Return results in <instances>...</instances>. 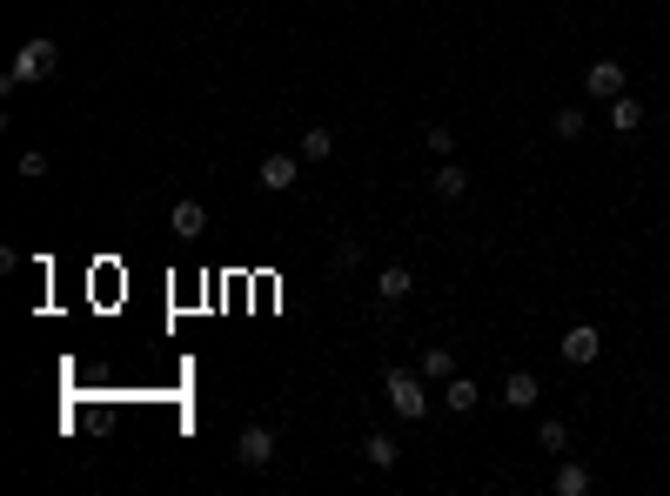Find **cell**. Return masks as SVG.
Segmentation results:
<instances>
[{"label": "cell", "mask_w": 670, "mask_h": 496, "mask_svg": "<svg viewBox=\"0 0 670 496\" xmlns=\"http://www.w3.org/2000/svg\"><path fill=\"white\" fill-rule=\"evenodd\" d=\"M423 376H429V383H449V376H456V349L429 342V349H423Z\"/></svg>", "instance_id": "14"}, {"label": "cell", "mask_w": 670, "mask_h": 496, "mask_svg": "<svg viewBox=\"0 0 670 496\" xmlns=\"http://www.w3.org/2000/svg\"><path fill=\"white\" fill-rule=\"evenodd\" d=\"M376 295H382V302H409V295H416V275H409V262H389V269L376 275Z\"/></svg>", "instance_id": "9"}, {"label": "cell", "mask_w": 670, "mask_h": 496, "mask_svg": "<svg viewBox=\"0 0 670 496\" xmlns=\"http://www.w3.org/2000/svg\"><path fill=\"white\" fill-rule=\"evenodd\" d=\"M423 141H429V148H436V155H449V148H456V128H429Z\"/></svg>", "instance_id": "20"}, {"label": "cell", "mask_w": 670, "mask_h": 496, "mask_svg": "<svg viewBox=\"0 0 670 496\" xmlns=\"http://www.w3.org/2000/svg\"><path fill=\"white\" fill-rule=\"evenodd\" d=\"M362 463H369V470H396V463H402V443L389 436V429H376V436H362Z\"/></svg>", "instance_id": "8"}, {"label": "cell", "mask_w": 670, "mask_h": 496, "mask_svg": "<svg viewBox=\"0 0 670 496\" xmlns=\"http://www.w3.org/2000/svg\"><path fill=\"white\" fill-rule=\"evenodd\" d=\"M583 128H590V121H583V108H557V121H550V135H557V141H577Z\"/></svg>", "instance_id": "17"}, {"label": "cell", "mask_w": 670, "mask_h": 496, "mask_svg": "<svg viewBox=\"0 0 670 496\" xmlns=\"http://www.w3.org/2000/svg\"><path fill=\"white\" fill-rule=\"evenodd\" d=\"M624 61H610V54H603V61H590V74H583V88L597 94V101H617V94H624Z\"/></svg>", "instance_id": "6"}, {"label": "cell", "mask_w": 670, "mask_h": 496, "mask_svg": "<svg viewBox=\"0 0 670 496\" xmlns=\"http://www.w3.org/2000/svg\"><path fill=\"white\" fill-rule=\"evenodd\" d=\"M168 228H175L181 242H195V235H208V208H201V202H175V215H168Z\"/></svg>", "instance_id": "10"}, {"label": "cell", "mask_w": 670, "mask_h": 496, "mask_svg": "<svg viewBox=\"0 0 670 496\" xmlns=\"http://www.w3.org/2000/svg\"><path fill=\"white\" fill-rule=\"evenodd\" d=\"M429 188H436L443 202H463V195H469V168H456V161H443V168L429 175Z\"/></svg>", "instance_id": "13"}, {"label": "cell", "mask_w": 670, "mask_h": 496, "mask_svg": "<svg viewBox=\"0 0 670 496\" xmlns=\"http://www.w3.org/2000/svg\"><path fill=\"white\" fill-rule=\"evenodd\" d=\"M557 356L570 362V369H590V362L603 356V336L590 329V322H577V329H563V342H557Z\"/></svg>", "instance_id": "4"}, {"label": "cell", "mask_w": 670, "mask_h": 496, "mask_svg": "<svg viewBox=\"0 0 670 496\" xmlns=\"http://www.w3.org/2000/svg\"><path fill=\"white\" fill-rule=\"evenodd\" d=\"M295 155H302V161H329L335 155V135H329V128H302V148H295Z\"/></svg>", "instance_id": "15"}, {"label": "cell", "mask_w": 670, "mask_h": 496, "mask_svg": "<svg viewBox=\"0 0 670 496\" xmlns=\"http://www.w3.org/2000/svg\"><path fill=\"white\" fill-rule=\"evenodd\" d=\"M382 403H389V416H402V423H423L429 416V376L423 369H389V376H382Z\"/></svg>", "instance_id": "1"}, {"label": "cell", "mask_w": 670, "mask_h": 496, "mask_svg": "<svg viewBox=\"0 0 670 496\" xmlns=\"http://www.w3.org/2000/svg\"><path fill=\"white\" fill-rule=\"evenodd\" d=\"M21 175H27V181L47 175V155H41V148H27V155H21Z\"/></svg>", "instance_id": "19"}, {"label": "cell", "mask_w": 670, "mask_h": 496, "mask_svg": "<svg viewBox=\"0 0 670 496\" xmlns=\"http://www.w3.org/2000/svg\"><path fill=\"white\" fill-rule=\"evenodd\" d=\"M235 463H242V470H268V463H275V429H268V423H248L242 443H235Z\"/></svg>", "instance_id": "3"}, {"label": "cell", "mask_w": 670, "mask_h": 496, "mask_svg": "<svg viewBox=\"0 0 670 496\" xmlns=\"http://www.w3.org/2000/svg\"><path fill=\"white\" fill-rule=\"evenodd\" d=\"M54 68H61V47L41 34V41H27L21 54H14V68H7V74H14V81H47Z\"/></svg>", "instance_id": "2"}, {"label": "cell", "mask_w": 670, "mask_h": 496, "mask_svg": "<svg viewBox=\"0 0 670 496\" xmlns=\"http://www.w3.org/2000/svg\"><path fill=\"white\" fill-rule=\"evenodd\" d=\"M483 403V389H476V376H449L443 383V409H456V416H469V409Z\"/></svg>", "instance_id": "11"}, {"label": "cell", "mask_w": 670, "mask_h": 496, "mask_svg": "<svg viewBox=\"0 0 670 496\" xmlns=\"http://www.w3.org/2000/svg\"><path fill=\"white\" fill-rule=\"evenodd\" d=\"M503 403H510L516 416H523V409H536V403H543V383H536L530 369H510V376H503Z\"/></svg>", "instance_id": "7"}, {"label": "cell", "mask_w": 670, "mask_h": 496, "mask_svg": "<svg viewBox=\"0 0 670 496\" xmlns=\"http://www.w3.org/2000/svg\"><path fill=\"white\" fill-rule=\"evenodd\" d=\"M610 128L630 141L637 128H644V101H637V94H617V101H610Z\"/></svg>", "instance_id": "12"}, {"label": "cell", "mask_w": 670, "mask_h": 496, "mask_svg": "<svg viewBox=\"0 0 670 496\" xmlns=\"http://www.w3.org/2000/svg\"><path fill=\"white\" fill-rule=\"evenodd\" d=\"M295 175H302V155H262V168H255V181H262L268 195H289Z\"/></svg>", "instance_id": "5"}, {"label": "cell", "mask_w": 670, "mask_h": 496, "mask_svg": "<svg viewBox=\"0 0 670 496\" xmlns=\"http://www.w3.org/2000/svg\"><path fill=\"white\" fill-rule=\"evenodd\" d=\"M557 496H590V470L583 463H557Z\"/></svg>", "instance_id": "16"}, {"label": "cell", "mask_w": 670, "mask_h": 496, "mask_svg": "<svg viewBox=\"0 0 670 496\" xmlns=\"http://www.w3.org/2000/svg\"><path fill=\"white\" fill-rule=\"evenodd\" d=\"M536 443H543V450H570V423L543 416V423H536Z\"/></svg>", "instance_id": "18"}]
</instances>
